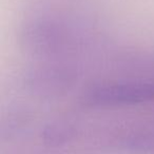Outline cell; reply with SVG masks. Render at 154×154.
Returning <instances> with one entry per match:
<instances>
[{
  "label": "cell",
  "mask_w": 154,
  "mask_h": 154,
  "mask_svg": "<svg viewBox=\"0 0 154 154\" xmlns=\"http://www.w3.org/2000/svg\"><path fill=\"white\" fill-rule=\"evenodd\" d=\"M18 45L23 53L40 60L63 59L79 48L76 32L66 21L50 15H32L20 22Z\"/></svg>",
  "instance_id": "6da1fadb"
},
{
  "label": "cell",
  "mask_w": 154,
  "mask_h": 154,
  "mask_svg": "<svg viewBox=\"0 0 154 154\" xmlns=\"http://www.w3.org/2000/svg\"><path fill=\"white\" fill-rule=\"evenodd\" d=\"M154 103V78L99 80L87 86L79 103L89 109H115Z\"/></svg>",
  "instance_id": "7a4b0ae2"
},
{
  "label": "cell",
  "mask_w": 154,
  "mask_h": 154,
  "mask_svg": "<svg viewBox=\"0 0 154 154\" xmlns=\"http://www.w3.org/2000/svg\"><path fill=\"white\" fill-rule=\"evenodd\" d=\"M75 63L64 59L39 60L23 69L20 86L29 96L38 99H56L66 95L79 80Z\"/></svg>",
  "instance_id": "3957f363"
},
{
  "label": "cell",
  "mask_w": 154,
  "mask_h": 154,
  "mask_svg": "<svg viewBox=\"0 0 154 154\" xmlns=\"http://www.w3.org/2000/svg\"><path fill=\"white\" fill-rule=\"evenodd\" d=\"M76 136V128L72 124L62 120L47 124L40 132V138L50 148H59L69 143Z\"/></svg>",
  "instance_id": "277c9868"
},
{
  "label": "cell",
  "mask_w": 154,
  "mask_h": 154,
  "mask_svg": "<svg viewBox=\"0 0 154 154\" xmlns=\"http://www.w3.org/2000/svg\"><path fill=\"white\" fill-rule=\"evenodd\" d=\"M125 150L139 154H154V129L139 130L126 135L120 141Z\"/></svg>",
  "instance_id": "5b68a950"
}]
</instances>
